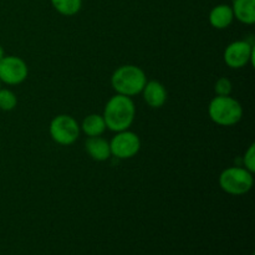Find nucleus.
Masks as SVG:
<instances>
[{
    "label": "nucleus",
    "mask_w": 255,
    "mask_h": 255,
    "mask_svg": "<svg viewBox=\"0 0 255 255\" xmlns=\"http://www.w3.org/2000/svg\"><path fill=\"white\" fill-rule=\"evenodd\" d=\"M106 128V124L101 115H89L82 121L81 127H80V129H82L84 133L89 137L101 136Z\"/></svg>",
    "instance_id": "obj_13"
},
{
    "label": "nucleus",
    "mask_w": 255,
    "mask_h": 255,
    "mask_svg": "<svg viewBox=\"0 0 255 255\" xmlns=\"http://www.w3.org/2000/svg\"><path fill=\"white\" fill-rule=\"evenodd\" d=\"M87 153L90 154L92 159L99 162H104L110 158L111 156V148H110V142L104 139L102 137H89V139L85 143Z\"/></svg>",
    "instance_id": "obj_10"
},
{
    "label": "nucleus",
    "mask_w": 255,
    "mask_h": 255,
    "mask_svg": "<svg viewBox=\"0 0 255 255\" xmlns=\"http://www.w3.org/2000/svg\"><path fill=\"white\" fill-rule=\"evenodd\" d=\"M4 56H5V55H4V50H2L1 45H0V60H1Z\"/></svg>",
    "instance_id": "obj_18"
},
{
    "label": "nucleus",
    "mask_w": 255,
    "mask_h": 255,
    "mask_svg": "<svg viewBox=\"0 0 255 255\" xmlns=\"http://www.w3.org/2000/svg\"><path fill=\"white\" fill-rule=\"evenodd\" d=\"M17 99L15 94L10 90L0 89V110L1 111H11L16 107Z\"/></svg>",
    "instance_id": "obj_15"
},
{
    "label": "nucleus",
    "mask_w": 255,
    "mask_h": 255,
    "mask_svg": "<svg viewBox=\"0 0 255 255\" xmlns=\"http://www.w3.org/2000/svg\"><path fill=\"white\" fill-rule=\"evenodd\" d=\"M208 114L212 121L219 126H233L243 116L242 105L231 96H217L209 102Z\"/></svg>",
    "instance_id": "obj_3"
},
{
    "label": "nucleus",
    "mask_w": 255,
    "mask_h": 255,
    "mask_svg": "<svg viewBox=\"0 0 255 255\" xmlns=\"http://www.w3.org/2000/svg\"><path fill=\"white\" fill-rule=\"evenodd\" d=\"M52 6L57 12L65 16H72L81 9L82 0H51Z\"/></svg>",
    "instance_id": "obj_14"
},
{
    "label": "nucleus",
    "mask_w": 255,
    "mask_h": 255,
    "mask_svg": "<svg viewBox=\"0 0 255 255\" xmlns=\"http://www.w3.org/2000/svg\"><path fill=\"white\" fill-rule=\"evenodd\" d=\"M233 19V10H232V7L229 5L226 4L217 5L209 12V22H211L212 26L219 30L227 29L232 24Z\"/></svg>",
    "instance_id": "obj_11"
},
{
    "label": "nucleus",
    "mask_w": 255,
    "mask_h": 255,
    "mask_svg": "<svg viewBox=\"0 0 255 255\" xmlns=\"http://www.w3.org/2000/svg\"><path fill=\"white\" fill-rule=\"evenodd\" d=\"M243 164L246 169L254 173L255 172V144L252 143L249 148L247 149L243 157Z\"/></svg>",
    "instance_id": "obj_17"
},
{
    "label": "nucleus",
    "mask_w": 255,
    "mask_h": 255,
    "mask_svg": "<svg viewBox=\"0 0 255 255\" xmlns=\"http://www.w3.org/2000/svg\"><path fill=\"white\" fill-rule=\"evenodd\" d=\"M232 82L231 80L227 77H221L217 80L216 85H214V91H216L217 96H229L232 92Z\"/></svg>",
    "instance_id": "obj_16"
},
{
    "label": "nucleus",
    "mask_w": 255,
    "mask_h": 255,
    "mask_svg": "<svg viewBox=\"0 0 255 255\" xmlns=\"http://www.w3.org/2000/svg\"><path fill=\"white\" fill-rule=\"evenodd\" d=\"M111 154L120 159H128L136 156L141 148L139 137L134 132L121 131L117 132L116 136L110 142Z\"/></svg>",
    "instance_id": "obj_6"
},
{
    "label": "nucleus",
    "mask_w": 255,
    "mask_h": 255,
    "mask_svg": "<svg viewBox=\"0 0 255 255\" xmlns=\"http://www.w3.org/2000/svg\"><path fill=\"white\" fill-rule=\"evenodd\" d=\"M254 45L246 40H238L226 47L224 61L231 69H242L247 66L249 61L253 62Z\"/></svg>",
    "instance_id": "obj_8"
},
{
    "label": "nucleus",
    "mask_w": 255,
    "mask_h": 255,
    "mask_svg": "<svg viewBox=\"0 0 255 255\" xmlns=\"http://www.w3.org/2000/svg\"><path fill=\"white\" fill-rule=\"evenodd\" d=\"M253 173L242 167H229L219 176V186L232 196H243L253 187Z\"/></svg>",
    "instance_id": "obj_4"
},
{
    "label": "nucleus",
    "mask_w": 255,
    "mask_h": 255,
    "mask_svg": "<svg viewBox=\"0 0 255 255\" xmlns=\"http://www.w3.org/2000/svg\"><path fill=\"white\" fill-rule=\"evenodd\" d=\"M147 77L143 70L134 65H124L114 72L111 77V85L115 91L124 96H136L141 94Z\"/></svg>",
    "instance_id": "obj_2"
},
{
    "label": "nucleus",
    "mask_w": 255,
    "mask_h": 255,
    "mask_svg": "<svg viewBox=\"0 0 255 255\" xmlns=\"http://www.w3.org/2000/svg\"><path fill=\"white\" fill-rule=\"evenodd\" d=\"M29 69L17 56H4L0 60V81L6 85H19L26 80Z\"/></svg>",
    "instance_id": "obj_7"
},
{
    "label": "nucleus",
    "mask_w": 255,
    "mask_h": 255,
    "mask_svg": "<svg viewBox=\"0 0 255 255\" xmlns=\"http://www.w3.org/2000/svg\"><path fill=\"white\" fill-rule=\"evenodd\" d=\"M136 107L131 97L117 94L107 101L102 117L107 128L114 132H121L131 127Z\"/></svg>",
    "instance_id": "obj_1"
},
{
    "label": "nucleus",
    "mask_w": 255,
    "mask_h": 255,
    "mask_svg": "<svg viewBox=\"0 0 255 255\" xmlns=\"http://www.w3.org/2000/svg\"><path fill=\"white\" fill-rule=\"evenodd\" d=\"M142 92H143L144 102H146L149 107H152V109H159V107H162L166 104V87H164L159 81H156V80L147 81V84L144 85Z\"/></svg>",
    "instance_id": "obj_9"
},
{
    "label": "nucleus",
    "mask_w": 255,
    "mask_h": 255,
    "mask_svg": "<svg viewBox=\"0 0 255 255\" xmlns=\"http://www.w3.org/2000/svg\"><path fill=\"white\" fill-rule=\"evenodd\" d=\"M0 89H1V81H0Z\"/></svg>",
    "instance_id": "obj_19"
},
{
    "label": "nucleus",
    "mask_w": 255,
    "mask_h": 255,
    "mask_svg": "<svg viewBox=\"0 0 255 255\" xmlns=\"http://www.w3.org/2000/svg\"><path fill=\"white\" fill-rule=\"evenodd\" d=\"M232 10L234 17L243 24L252 25L255 22V0H234Z\"/></svg>",
    "instance_id": "obj_12"
},
{
    "label": "nucleus",
    "mask_w": 255,
    "mask_h": 255,
    "mask_svg": "<svg viewBox=\"0 0 255 255\" xmlns=\"http://www.w3.org/2000/svg\"><path fill=\"white\" fill-rule=\"evenodd\" d=\"M50 136L56 143L69 146L79 138L80 126L74 117L59 115L50 122Z\"/></svg>",
    "instance_id": "obj_5"
}]
</instances>
